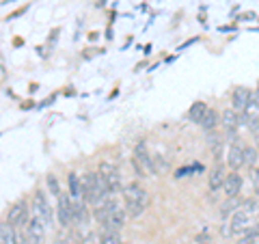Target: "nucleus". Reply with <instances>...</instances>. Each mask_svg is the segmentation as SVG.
Segmentation results:
<instances>
[{
  "label": "nucleus",
  "instance_id": "1a4fd4ad",
  "mask_svg": "<svg viewBox=\"0 0 259 244\" xmlns=\"http://www.w3.org/2000/svg\"><path fill=\"white\" fill-rule=\"evenodd\" d=\"M221 124H223V130L227 138L233 143L238 141V128H240V115L233 108H225L223 115H221Z\"/></svg>",
  "mask_w": 259,
  "mask_h": 244
},
{
  "label": "nucleus",
  "instance_id": "f704fd0d",
  "mask_svg": "<svg viewBox=\"0 0 259 244\" xmlns=\"http://www.w3.org/2000/svg\"><path fill=\"white\" fill-rule=\"evenodd\" d=\"M257 214H259V208H257Z\"/></svg>",
  "mask_w": 259,
  "mask_h": 244
},
{
  "label": "nucleus",
  "instance_id": "7ed1b4c3",
  "mask_svg": "<svg viewBox=\"0 0 259 244\" xmlns=\"http://www.w3.org/2000/svg\"><path fill=\"white\" fill-rule=\"evenodd\" d=\"M30 208H32V212H30L32 218H37V221L41 223L46 229H48V227H52V208H50V203H48V199H46V194H44L41 188H37L35 194H32Z\"/></svg>",
  "mask_w": 259,
  "mask_h": 244
},
{
  "label": "nucleus",
  "instance_id": "c756f323",
  "mask_svg": "<svg viewBox=\"0 0 259 244\" xmlns=\"http://www.w3.org/2000/svg\"><path fill=\"white\" fill-rule=\"evenodd\" d=\"M22 13H26V7H22V9H18L15 13H11V15H9V18H7V20H13V18H18V15H22Z\"/></svg>",
  "mask_w": 259,
  "mask_h": 244
},
{
  "label": "nucleus",
  "instance_id": "f257e3e1",
  "mask_svg": "<svg viewBox=\"0 0 259 244\" xmlns=\"http://www.w3.org/2000/svg\"><path fill=\"white\" fill-rule=\"evenodd\" d=\"M123 201H125V214L130 218H139L145 210H147V203H149V194L147 190L143 188L141 184H130L125 186L123 190Z\"/></svg>",
  "mask_w": 259,
  "mask_h": 244
},
{
  "label": "nucleus",
  "instance_id": "2f4dec72",
  "mask_svg": "<svg viewBox=\"0 0 259 244\" xmlns=\"http://www.w3.org/2000/svg\"><path fill=\"white\" fill-rule=\"evenodd\" d=\"M56 244H74V242H71V240H59Z\"/></svg>",
  "mask_w": 259,
  "mask_h": 244
},
{
  "label": "nucleus",
  "instance_id": "4468645a",
  "mask_svg": "<svg viewBox=\"0 0 259 244\" xmlns=\"http://www.w3.org/2000/svg\"><path fill=\"white\" fill-rule=\"evenodd\" d=\"M223 192L227 199H236L238 194L242 192V175L238 171H231V173H227L225 177V184H223Z\"/></svg>",
  "mask_w": 259,
  "mask_h": 244
},
{
  "label": "nucleus",
  "instance_id": "0eeeda50",
  "mask_svg": "<svg viewBox=\"0 0 259 244\" xmlns=\"http://www.w3.org/2000/svg\"><path fill=\"white\" fill-rule=\"evenodd\" d=\"M125 218H127L125 208L117 206V201L110 199V212H108L106 223L102 225V229H106V231H121V229H123V225H125Z\"/></svg>",
  "mask_w": 259,
  "mask_h": 244
},
{
  "label": "nucleus",
  "instance_id": "b1692460",
  "mask_svg": "<svg viewBox=\"0 0 259 244\" xmlns=\"http://www.w3.org/2000/svg\"><path fill=\"white\" fill-rule=\"evenodd\" d=\"M203 171V165H190V167H184V169H177L175 171V177L182 180V177H188L190 173H201Z\"/></svg>",
  "mask_w": 259,
  "mask_h": 244
},
{
  "label": "nucleus",
  "instance_id": "ddd939ff",
  "mask_svg": "<svg viewBox=\"0 0 259 244\" xmlns=\"http://www.w3.org/2000/svg\"><path fill=\"white\" fill-rule=\"evenodd\" d=\"M250 229V214L244 212V210H236L231 214V221H229V231L231 233H246Z\"/></svg>",
  "mask_w": 259,
  "mask_h": 244
},
{
  "label": "nucleus",
  "instance_id": "39448f33",
  "mask_svg": "<svg viewBox=\"0 0 259 244\" xmlns=\"http://www.w3.org/2000/svg\"><path fill=\"white\" fill-rule=\"evenodd\" d=\"M97 175L102 177V182H104V186H106V190H108L110 197L121 190V175H119V171H117V167L112 165V162L102 160L100 169H97Z\"/></svg>",
  "mask_w": 259,
  "mask_h": 244
},
{
  "label": "nucleus",
  "instance_id": "412c9836",
  "mask_svg": "<svg viewBox=\"0 0 259 244\" xmlns=\"http://www.w3.org/2000/svg\"><path fill=\"white\" fill-rule=\"evenodd\" d=\"M84 206H87V203L82 199H80V201H71V216H74L76 223H84V218H87Z\"/></svg>",
  "mask_w": 259,
  "mask_h": 244
},
{
  "label": "nucleus",
  "instance_id": "72a5a7b5",
  "mask_svg": "<svg viewBox=\"0 0 259 244\" xmlns=\"http://www.w3.org/2000/svg\"><path fill=\"white\" fill-rule=\"evenodd\" d=\"M253 244H259V240H255V242H253Z\"/></svg>",
  "mask_w": 259,
  "mask_h": 244
},
{
  "label": "nucleus",
  "instance_id": "f8f14e48",
  "mask_svg": "<svg viewBox=\"0 0 259 244\" xmlns=\"http://www.w3.org/2000/svg\"><path fill=\"white\" fill-rule=\"evenodd\" d=\"M59 206H56V212H59V221H61V227H69L74 223V216H71V199L67 192H61L59 197Z\"/></svg>",
  "mask_w": 259,
  "mask_h": 244
},
{
  "label": "nucleus",
  "instance_id": "473e14b6",
  "mask_svg": "<svg viewBox=\"0 0 259 244\" xmlns=\"http://www.w3.org/2000/svg\"><path fill=\"white\" fill-rule=\"evenodd\" d=\"M255 93H257V100H259V83H257V89H255Z\"/></svg>",
  "mask_w": 259,
  "mask_h": 244
},
{
  "label": "nucleus",
  "instance_id": "cd10ccee",
  "mask_svg": "<svg viewBox=\"0 0 259 244\" xmlns=\"http://www.w3.org/2000/svg\"><path fill=\"white\" fill-rule=\"evenodd\" d=\"M257 208H259L257 199H246V201H242V203H240V210H244V212H248V214L257 212Z\"/></svg>",
  "mask_w": 259,
  "mask_h": 244
},
{
  "label": "nucleus",
  "instance_id": "6ab92c4d",
  "mask_svg": "<svg viewBox=\"0 0 259 244\" xmlns=\"http://www.w3.org/2000/svg\"><path fill=\"white\" fill-rule=\"evenodd\" d=\"M0 244H18V233L15 227L9 223H0Z\"/></svg>",
  "mask_w": 259,
  "mask_h": 244
},
{
  "label": "nucleus",
  "instance_id": "f03ea898",
  "mask_svg": "<svg viewBox=\"0 0 259 244\" xmlns=\"http://www.w3.org/2000/svg\"><path fill=\"white\" fill-rule=\"evenodd\" d=\"M80 184H82V194H84V203H91V206H102L110 194L104 186L102 177L97 173H84L80 177Z\"/></svg>",
  "mask_w": 259,
  "mask_h": 244
},
{
  "label": "nucleus",
  "instance_id": "a211bd4d",
  "mask_svg": "<svg viewBox=\"0 0 259 244\" xmlns=\"http://www.w3.org/2000/svg\"><path fill=\"white\" fill-rule=\"evenodd\" d=\"M67 184H69V194L74 197V201H80L82 199L84 201V194H82V184H80V177H78V173H71L67 175Z\"/></svg>",
  "mask_w": 259,
  "mask_h": 244
},
{
  "label": "nucleus",
  "instance_id": "6e6552de",
  "mask_svg": "<svg viewBox=\"0 0 259 244\" xmlns=\"http://www.w3.org/2000/svg\"><path fill=\"white\" fill-rule=\"evenodd\" d=\"M30 221V212H28V206L26 201L20 199L18 203H13V206L9 208V212H7V223L13 225V227H26Z\"/></svg>",
  "mask_w": 259,
  "mask_h": 244
},
{
  "label": "nucleus",
  "instance_id": "aec40b11",
  "mask_svg": "<svg viewBox=\"0 0 259 244\" xmlns=\"http://www.w3.org/2000/svg\"><path fill=\"white\" fill-rule=\"evenodd\" d=\"M205 110H207V104L205 102H194L192 106H190V110H188V119L192 121V124H201V119H203Z\"/></svg>",
  "mask_w": 259,
  "mask_h": 244
},
{
  "label": "nucleus",
  "instance_id": "423d86ee",
  "mask_svg": "<svg viewBox=\"0 0 259 244\" xmlns=\"http://www.w3.org/2000/svg\"><path fill=\"white\" fill-rule=\"evenodd\" d=\"M240 121L250 130V132H257V130H259V100H257L255 91L250 93L244 110L240 112Z\"/></svg>",
  "mask_w": 259,
  "mask_h": 244
},
{
  "label": "nucleus",
  "instance_id": "4be33fe9",
  "mask_svg": "<svg viewBox=\"0 0 259 244\" xmlns=\"http://www.w3.org/2000/svg\"><path fill=\"white\" fill-rule=\"evenodd\" d=\"M100 244H125V242L121 240L119 231H106V229H102L100 231Z\"/></svg>",
  "mask_w": 259,
  "mask_h": 244
},
{
  "label": "nucleus",
  "instance_id": "c85d7f7f",
  "mask_svg": "<svg viewBox=\"0 0 259 244\" xmlns=\"http://www.w3.org/2000/svg\"><path fill=\"white\" fill-rule=\"evenodd\" d=\"M250 184H253V190H255V194L259 197V169L257 167L250 169Z\"/></svg>",
  "mask_w": 259,
  "mask_h": 244
},
{
  "label": "nucleus",
  "instance_id": "393cba45",
  "mask_svg": "<svg viewBox=\"0 0 259 244\" xmlns=\"http://www.w3.org/2000/svg\"><path fill=\"white\" fill-rule=\"evenodd\" d=\"M46 184H48V190H50V194H54V197H59V194L63 192L59 180H56V175H52V173L48 175V177H46Z\"/></svg>",
  "mask_w": 259,
  "mask_h": 244
},
{
  "label": "nucleus",
  "instance_id": "bb28decb",
  "mask_svg": "<svg viewBox=\"0 0 259 244\" xmlns=\"http://www.w3.org/2000/svg\"><path fill=\"white\" fill-rule=\"evenodd\" d=\"M153 171H156V175L164 173V171H168V162L162 156H153Z\"/></svg>",
  "mask_w": 259,
  "mask_h": 244
},
{
  "label": "nucleus",
  "instance_id": "a878e982",
  "mask_svg": "<svg viewBox=\"0 0 259 244\" xmlns=\"http://www.w3.org/2000/svg\"><path fill=\"white\" fill-rule=\"evenodd\" d=\"M240 208V203L236 201V199H227V203H225V206L221 208V216L223 218H227V216H231L233 212H236V210Z\"/></svg>",
  "mask_w": 259,
  "mask_h": 244
},
{
  "label": "nucleus",
  "instance_id": "dca6fc26",
  "mask_svg": "<svg viewBox=\"0 0 259 244\" xmlns=\"http://www.w3.org/2000/svg\"><path fill=\"white\" fill-rule=\"evenodd\" d=\"M225 167L221 165V162H216L214 169L209 171V177H207V184H209V190H218V188H223V184H225Z\"/></svg>",
  "mask_w": 259,
  "mask_h": 244
},
{
  "label": "nucleus",
  "instance_id": "9b49d317",
  "mask_svg": "<svg viewBox=\"0 0 259 244\" xmlns=\"http://www.w3.org/2000/svg\"><path fill=\"white\" fill-rule=\"evenodd\" d=\"M227 167L231 171H238L240 167H244V145H240L238 141H233L227 149Z\"/></svg>",
  "mask_w": 259,
  "mask_h": 244
},
{
  "label": "nucleus",
  "instance_id": "7c9ffc66",
  "mask_svg": "<svg viewBox=\"0 0 259 244\" xmlns=\"http://www.w3.org/2000/svg\"><path fill=\"white\" fill-rule=\"evenodd\" d=\"M18 244H26V238H22V235H18Z\"/></svg>",
  "mask_w": 259,
  "mask_h": 244
},
{
  "label": "nucleus",
  "instance_id": "20e7f679",
  "mask_svg": "<svg viewBox=\"0 0 259 244\" xmlns=\"http://www.w3.org/2000/svg\"><path fill=\"white\" fill-rule=\"evenodd\" d=\"M132 167H134L136 173H139V177L156 175V171H153V156L147 151V145H145L143 141H141L139 145H136V149H134Z\"/></svg>",
  "mask_w": 259,
  "mask_h": 244
},
{
  "label": "nucleus",
  "instance_id": "2eb2a0df",
  "mask_svg": "<svg viewBox=\"0 0 259 244\" xmlns=\"http://www.w3.org/2000/svg\"><path fill=\"white\" fill-rule=\"evenodd\" d=\"M250 89H246V87H236L233 89V93H231V102H233V110L240 112L244 110V106H246V102H248V97H250Z\"/></svg>",
  "mask_w": 259,
  "mask_h": 244
},
{
  "label": "nucleus",
  "instance_id": "5701e85b",
  "mask_svg": "<svg viewBox=\"0 0 259 244\" xmlns=\"http://www.w3.org/2000/svg\"><path fill=\"white\" fill-rule=\"evenodd\" d=\"M257 165V149L255 145H244V167L255 169Z\"/></svg>",
  "mask_w": 259,
  "mask_h": 244
},
{
  "label": "nucleus",
  "instance_id": "9d476101",
  "mask_svg": "<svg viewBox=\"0 0 259 244\" xmlns=\"http://www.w3.org/2000/svg\"><path fill=\"white\" fill-rule=\"evenodd\" d=\"M24 235H26V244H46V227L32 216L24 227Z\"/></svg>",
  "mask_w": 259,
  "mask_h": 244
},
{
  "label": "nucleus",
  "instance_id": "f3484780",
  "mask_svg": "<svg viewBox=\"0 0 259 244\" xmlns=\"http://www.w3.org/2000/svg\"><path fill=\"white\" fill-rule=\"evenodd\" d=\"M221 124V115H218V110L216 108H209L207 106V110H205V115H203V119H201V128L205 130V132H212V130H216V126Z\"/></svg>",
  "mask_w": 259,
  "mask_h": 244
}]
</instances>
